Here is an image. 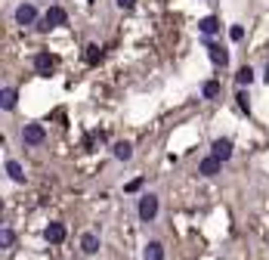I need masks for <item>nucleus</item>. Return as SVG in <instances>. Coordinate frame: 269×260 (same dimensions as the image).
I'll use <instances>...</instances> for the list:
<instances>
[{"label":"nucleus","instance_id":"1","mask_svg":"<svg viewBox=\"0 0 269 260\" xmlns=\"http://www.w3.org/2000/svg\"><path fill=\"white\" fill-rule=\"evenodd\" d=\"M136 214H139V220H142V223H152L155 217H158V195H152V192H146V195L139 198V208H136Z\"/></svg>","mask_w":269,"mask_h":260},{"label":"nucleus","instance_id":"2","mask_svg":"<svg viewBox=\"0 0 269 260\" xmlns=\"http://www.w3.org/2000/svg\"><path fill=\"white\" fill-rule=\"evenodd\" d=\"M65 22H68V16H65L62 6H50L47 16H44V22H40L37 28H40V31H50V28H59V25H65Z\"/></svg>","mask_w":269,"mask_h":260},{"label":"nucleus","instance_id":"3","mask_svg":"<svg viewBox=\"0 0 269 260\" xmlns=\"http://www.w3.org/2000/svg\"><path fill=\"white\" fill-rule=\"evenodd\" d=\"M56 65H59V59L50 56V53H37L34 56V71L40 74V78H50V74L56 71Z\"/></svg>","mask_w":269,"mask_h":260},{"label":"nucleus","instance_id":"4","mask_svg":"<svg viewBox=\"0 0 269 260\" xmlns=\"http://www.w3.org/2000/svg\"><path fill=\"white\" fill-rule=\"evenodd\" d=\"M22 139H25V146H40V142L47 139V130H44V124H25V130H22Z\"/></svg>","mask_w":269,"mask_h":260},{"label":"nucleus","instance_id":"5","mask_svg":"<svg viewBox=\"0 0 269 260\" xmlns=\"http://www.w3.org/2000/svg\"><path fill=\"white\" fill-rule=\"evenodd\" d=\"M37 22V10L34 3H19L16 6V25H22V28H28V25Z\"/></svg>","mask_w":269,"mask_h":260},{"label":"nucleus","instance_id":"6","mask_svg":"<svg viewBox=\"0 0 269 260\" xmlns=\"http://www.w3.org/2000/svg\"><path fill=\"white\" fill-rule=\"evenodd\" d=\"M220 167H223L220 158H217V155H207V158H201L198 173H201V177H217V173H220Z\"/></svg>","mask_w":269,"mask_h":260},{"label":"nucleus","instance_id":"7","mask_svg":"<svg viewBox=\"0 0 269 260\" xmlns=\"http://www.w3.org/2000/svg\"><path fill=\"white\" fill-rule=\"evenodd\" d=\"M44 239L50 242V245H62L65 242V223H50L44 229Z\"/></svg>","mask_w":269,"mask_h":260},{"label":"nucleus","instance_id":"8","mask_svg":"<svg viewBox=\"0 0 269 260\" xmlns=\"http://www.w3.org/2000/svg\"><path fill=\"white\" fill-rule=\"evenodd\" d=\"M207 53H211V62L214 65H229V53H226V50L220 47V44H214V40H207Z\"/></svg>","mask_w":269,"mask_h":260},{"label":"nucleus","instance_id":"9","mask_svg":"<svg viewBox=\"0 0 269 260\" xmlns=\"http://www.w3.org/2000/svg\"><path fill=\"white\" fill-rule=\"evenodd\" d=\"M211 149H214L211 155H217L220 161H229V158H232V139H223V137H220V139H214Z\"/></svg>","mask_w":269,"mask_h":260},{"label":"nucleus","instance_id":"10","mask_svg":"<svg viewBox=\"0 0 269 260\" xmlns=\"http://www.w3.org/2000/svg\"><path fill=\"white\" fill-rule=\"evenodd\" d=\"M81 248H84V254H90V257L99 254V236L96 232H84L81 236Z\"/></svg>","mask_w":269,"mask_h":260},{"label":"nucleus","instance_id":"11","mask_svg":"<svg viewBox=\"0 0 269 260\" xmlns=\"http://www.w3.org/2000/svg\"><path fill=\"white\" fill-rule=\"evenodd\" d=\"M142 260H164V245L161 242H149L142 248Z\"/></svg>","mask_w":269,"mask_h":260},{"label":"nucleus","instance_id":"12","mask_svg":"<svg viewBox=\"0 0 269 260\" xmlns=\"http://www.w3.org/2000/svg\"><path fill=\"white\" fill-rule=\"evenodd\" d=\"M198 31L204 37H211V35H217V31H220V19H214V16H204V19L198 22Z\"/></svg>","mask_w":269,"mask_h":260},{"label":"nucleus","instance_id":"13","mask_svg":"<svg viewBox=\"0 0 269 260\" xmlns=\"http://www.w3.org/2000/svg\"><path fill=\"white\" fill-rule=\"evenodd\" d=\"M16 99H19L16 87H3V90H0V105H3L6 112H13V108H16Z\"/></svg>","mask_w":269,"mask_h":260},{"label":"nucleus","instance_id":"14","mask_svg":"<svg viewBox=\"0 0 269 260\" xmlns=\"http://www.w3.org/2000/svg\"><path fill=\"white\" fill-rule=\"evenodd\" d=\"M112 155L118 158V161H130V158H133V146H130V142H115Z\"/></svg>","mask_w":269,"mask_h":260},{"label":"nucleus","instance_id":"15","mask_svg":"<svg viewBox=\"0 0 269 260\" xmlns=\"http://www.w3.org/2000/svg\"><path fill=\"white\" fill-rule=\"evenodd\" d=\"M6 173H10L13 183H25V171H22L19 161H6Z\"/></svg>","mask_w":269,"mask_h":260},{"label":"nucleus","instance_id":"16","mask_svg":"<svg viewBox=\"0 0 269 260\" xmlns=\"http://www.w3.org/2000/svg\"><path fill=\"white\" fill-rule=\"evenodd\" d=\"M235 84H238V87H251V84H254V69H238V74H235Z\"/></svg>","mask_w":269,"mask_h":260},{"label":"nucleus","instance_id":"17","mask_svg":"<svg viewBox=\"0 0 269 260\" xmlns=\"http://www.w3.org/2000/svg\"><path fill=\"white\" fill-rule=\"evenodd\" d=\"M201 96H204V99H217V96H220V84H217V81H204Z\"/></svg>","mask_w":269,"mask_h":260},{"label":"nucleus","instance_id":"18","mask_svg":"<svg viewBox=\"0 0 269 260\" xmlns=\"http://www.w3.org/2000/svg\"><path fill=\"white\" fill-rule=\"evenodd\" d=\"M102 59V50H99V44H90L87 47V62H99Z\"/></svg>","mask_w":269,"mask_h":260},{"label":"nucleus","instance_id":"19","mask_svg":"<svg viewBox=\"0 0 269 260\" xmlns=\"http://www.w3.org/2000/svg\"><path fill=\"white\" fill-rule=\"evenodd\" d=\"M235 99H238V108H241V112H251V99H248L245 90H238V96H235Z\"/></svg>","mask_w":269,"mask_h":260},{"label":"nucleus","instance_id":"20","mask_svg":"<svg viewBox=\"0 0 269 260\" xmlns=\"http://www.w3.org/2000/svg\"><path fill=\"white\" fill-rule=\"evenodd\" d=\"M0 239H3V248H13L16 245V232L13 229H3V232H0Z\"/></svg>","mask_w":269,"mask_h":260},{"label":"nucleus","instance_id":"21","mask_svg":"<svg viewBox=\"0 0 269 260\" xmlns=\"http://www.w3.org/2000/svg\"><path fill=\"white\" fill-rule=\"evenodd\" d=\"M229 37H232V40H241V37H245V28H241V25H232V28H229Z\"/></svg>","mask_w":269,"mask_h":260},{"label":"nucleus","instance_id":"22","mask_svg":"<svg viewBox=\"0 0 269 260\" xmlns=\"http://www.w3.org/2000/svg\"><path fill=\"white\" fill-rule=\"evenodd\" d=\"M139 189H142V177H136V180L127 183V192H139Z\"/></svg>","mask_w":269,"mask_h":260},{"label":"nucleus","instance_id":"23","mask_svg":"<svg viewBox=\"0 0 269 260\" xmlns=\"http://www.w3.org/2000/svg\"><path fill=\"white\" fill-rule=\"evenodd\" d=\"M118 6H121V10H133V6H136V0H115Z\"/></svg>","mask_w":269,"mask_h":260}]
</instances>
